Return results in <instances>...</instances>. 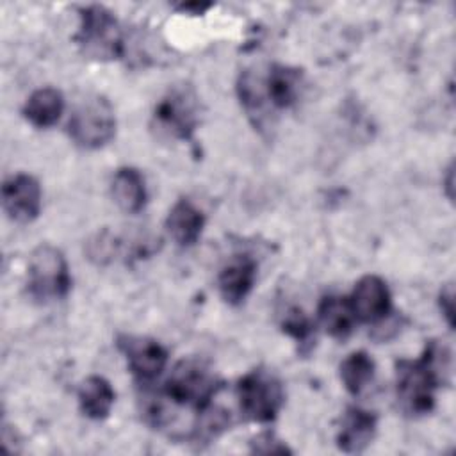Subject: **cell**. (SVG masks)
<instances>
[{"label": "cell", "instance_id": "4fadbf2b", "mask_svg": "<svg viewBox=\"0 0 456 456\" xmlns=\"http://www.w3.org/2000/svg\"><path fill=\"white\" fill-rule=\"evenodd\" d=\"M301 86H303V71L292 66H283V64L271 66L269 75L264 80L267 102L274 109H287L294 105L299 98Z\"/></svg>", "mask_w": 456, "mask_h": 456}, {"label": "cell", "instance_id": "3957f363", "mask_svg": "<svg viewBox=\"0 0 456 456\" xmlns=\"http://www.w3.org/2000/svg\"><path fill=\"white\" fill-rule=\"evenodd\" d=\"M73 39L80 52L94 61H114L125 53V39L119 23L103 5L80 9V25Z\"/></svg>", "mask_w": 456, "mask_h": 456}, {"label": "cell", "instance_id": "8fae6325", "mask_svg": "<svg viewBox=\"0 0 456 456\" xmlns=\"http://www.w3.org/2000/svg\"><path fill=\"white\" fill-rule=\"evenodd\" d=\"M376 424L378 422L374 413L349 406L340 419L337 433L338 449L347 454H358L365 451L376 435Z\"/></svg>", "mask_w": 456, "mask_h": 456}, {"label": "cell", "instance_id": "cb8c5ba5", "mask_svg": "<svg viewBox=\"0 0 456 456\" xmlns=\"http://www.w3.org/2000/svg\"><path fill=\"white\" fill-rule=\"evenodd\" d=\"M452 175H454V169H452V164L449 166L447 169V178H445V187H447V196L452 200Z\"/></svg>", "mask_w": 456, "mask_h": 456}, {"label": "cell", "instance_id": "7402d4cb", "mask_svg": "<svg viewBox=\"0 0 456 456\" xmlns=\"http://www.w3.org/2000/svg\"><path fill=\"white\" fill-rule=\"evenodd\" d=\"M438 305H440V312L445 317L447 324L452 328L454 326V292H452V285L447 283L438 296Z\"/></svg>", "mask_w": 456, "mask_h": 456}, {"label": "cell", "instance_id": "2e32d148", "mask_svg": "<svg viewBox=\"0 0 456 456\" xmlns=\"http://www.w3.org/2000/svg\"><path fill=\"white\" fill-rule=\"evenodd\" d=\"M62 110H64V98H62V93L57 91L55 87H41L34 91L23 105L25 119L37 128H46L55 125Z\"/></svg>", "mask_w": 456, "mask_h": 456}, {"label": "cell", "instance_id": "603a6c76", "mask_svg": "<svg viewBox=\"0 0 456 456\" xmlns=\"http://www.w3.org/2000/svg\"><path fill=\"white\" fill-rule=\"evenodd\" d=\"M212 4H201V2H187L176 5V11L187 12V14H203L207 9H210Z\"/></svg>", "mask_w": 456, "mask_h": 456}, {"label": "cell", "instance_id": "44dd1931", "mask_svg": "<svg viewBox=\"0 0 456 456\" xmlns=\"http://www.w3.org/2000/svg\"><path fill=\"white\" fill-rule=\"evenodd\" d=\"M251 452L258 454H290L292 451L274 433L265 431L251 440Z\"/></svg>", "mask_w": 456, "mask_h": 456}, {"label": "cell", "instance_id": "9c48e42d", "mask_svg": "<svg viewBox=\"0 0 456 456\" xmlns=\"http://www.w3.org/2000/svg\"><path fill=\"white\" fill-rule=\"evenodd\" d=\"M2 205L5 214L18 223H30L41 210V187L39 182L27 175L18 173L4 182Z\"/></svg>", "mask_w": 456, "mask_h": 456}, {"label": "cell", "instance_id": "5bb4252c", "mask_svg": "<svg viewBox=\"0 0 456 456\" xmlns=\"http://www.w3.org/2000/svg\"><path fill=\"white\" fill-rule=\"evenodd\" d=\"M205 226V216L189 200H178L167 214L166 228L178 246H192Z\"/></svg>", "mask_w": 456, "mask_h": 456}, {"label": "cell", "instance_id": "277c9868", "mask_svg": "<svg viewBox=\"0 0 456 456\" xmlns=\"http://www.w3.org/2000/svg\"><path fill=\"white\" fill-rule=\"evenodd\" d=\"M116 134L114 109L107 98L89 94L82 98L68 121V135L84 150L105 146Z\"/></svg>", "mask_w": 456, "mask_h": 456}, {"label": "cell", "instance_id": "ba28073f", "mask_svg": "<svg viewBox=\"0 0 456 456\" xmlns=\"http://www.w3.org/2000/svg\"><path fill=\"white\" fill-rule=\"evenodd\" d=\"M118 347L126 358L130 372L141 385L151 383L167 363V351L153 338L121 335Z\"/></svg>", "mask_w": 456, "mask_h": 456}, {"label": "cell", "instance_id": "6da1fadb", "mask_svg": "<svg viewBox=\"0 0 456 456\" xmlns=\"http://www.w3.org/2000/svg\"><path fill=\"white\" fill-rule=\"evenodd\" d=\"M451 369V353L436 340L426 344L417 360H401L395 365V395L401 410L410 415L429 413L435 406V390Z\"/></svg>", "mask_w": 456, "mask_h": 456}, {"label": "cell", "instance_id": "5b68a950", "mask_svg": "<svg viewBox=\"0 0 456 456\" xmlns=\"http://www.w3.org/2000/svg\"><path fill=\"white\" fill-rule=\"evenodd\" d=\"M27 285L30 296L39 301H55L66 297L71 287V276L64 255L50 246H37L28 260Z\"/></svg>", "mask_w": 456, "mask_h": 456}, {"label": "cell", "instance_id": "52a82bcc", "mask_svg": "<svg viewBox=\"0 0 456 456\" xmlns=\"http://www.w3.org/2000/svg\"><path fill=\"white\" fill-rule=\"evenodd\" d=\"M200 123L198 96L189 86L169 89L153 110L155 130L169 139L189 141Z\"/></svg>", "mask_w": 456, "mask_h": 456}, {"label": "cell", "instance_id": "9a60e30c", "mask_svg": "<svg viewBox=\"0 0 456 456\" xmlns=\"http://www.w3.org/2000/svg\"><path fill=\"white\" fill-rule=\"evenodd\" d=\"M317 317L324 331L337 340L347 338L353 333L356 322V317L349 305V297L340 296L322 297L317 308Z\"/></svg>", "mask_w": 456, "mask_h": 456}, {"label": "cell", "instance_id": "8992f818", "mask_svg": "<svg viewBox=\"0 0 456 456\" xmlns=\"http://www.w3.org/2000/svg\"><path fill=\"white\" fill-rule=\"evenodd\" d=\"M240 413L253 422L273 420L283 404L281 381L265 369L244 374L235 388Z\"/></svg>", "mask_w": 456, "mask_h": 456}, {"label": "cell", "instance_id": "d6986e66", "mask_svg": "<svg viewBox=\"0 0 456 456\" xmlns=\"http://www.w3.org/2000/svg\"><path fill=\"white\" fill-rule=\"evenodd\" d=\"M374 360L365 351H354L340 363V379L346 390L358 395L374 378Z\"/></svg>", "mask_w": 456, "mask_h": 456}, {"label": "cell", "instance_id": "e0dca14e", "mask_svg": "<svg viewBox=\"0 0 456 456\" xmlns=\"http://www.w3.org/2000/svg\"><path fill=\"white\" fill-rule=\"evenodd\" d=\"M110 192L116 205L128 214L142 210L146 203V185L142 175L134 167H119L112 178Z\"/></svg>", "mask_w": 456, "mask_h": 456}, {"label": "cell", "instance_id": "ac0fdd59", "mask_svg": "<svg viewBox=\"0 0 456 456\" xmlns=\"http://www.w3.org/2000/svg\"><path fill=\"white\" fill-rule=\"evenodd\" d=\"M114 397L110 383L102 376H89L80 383L78 404L82 413L93 420H102L110 413Z\"/></svg>", "mask_w": 456, "mask_h": 456}, {"label": "cell", "instance_id": "7c38bea8", "mask_svg": "<svg viewBox=\"0 0 456 456\" xmlns=\"http://www.w3.org/2000/svg\"><path fill=\"white\" fill-rule=\"evenodd\" d=\"M256 278V262L249 255L233 256L219 273L221 297L230 305H239L251 292Z\"/></svg>", "mask_w": 456, "mask_h": 456}, {"label": "cell", "instance_id": "ffe728a7", "mask_svg": "<svg viewBox=\"0 0 456 456\" xmlns=\"http://www.w3.org/2000/svg\"><path fill=\"white\" fill-rule=\"evenodd\" d=\"M281 330L292 337L294 340H297V344L305 346L310 344L312 335H314V324L308 319V315L297 308V306H290L281 319Z\"/></svg>", "mask_w": 456, "mask_h": 456}, {"label": "cell", "instance_id": "30bf717a", "mask_svg": "<svg viewBox=\"0 0 456 456\" xmlns=\"http://www.w3.org/2000/svg\"><path fill=\"white\" fill-rule=\"evenodd\" d=\"M349 305L356 321L370 324L383 321L390 314V292L387 283L376 274L360 278L353 289Z\"/></svg>", "mask_w": 456, "mask_h": 456}, {"label": "cell", "instance_id": "7a4b0ae2", "mask_svg": "<svg viewBox=\"0 0 456 456\" xmlns=\"http://www.w3.org/2000/svg\"><path fill=\"white\" fill-rule=\"evenodd\" d=\"M221 388L223 381L203 360L185 358L173 367L162 394L175 406L200 411L212 403Z\"/></svg>", "mask_w": 456, "mask_h": 456}]
</instances>
